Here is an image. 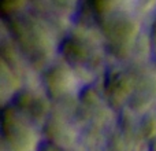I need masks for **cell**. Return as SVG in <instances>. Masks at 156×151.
Segmentation results:
<instances>
[{
  "label": "cell",
  "instance_id": "1",
  "mask_svg": "<svg viewBox=\"0 0 156 151\" xmlns=\"http://www.w3.org/2000/svg\"><path fill=\"white\" fill-rule=\"evenodd\" d=\"M130 0H92L93 8L100 14H110L123 10Z\"/></svg>",
  "mask_w": 156,
  "mask_h": 151
}]
</instances>
